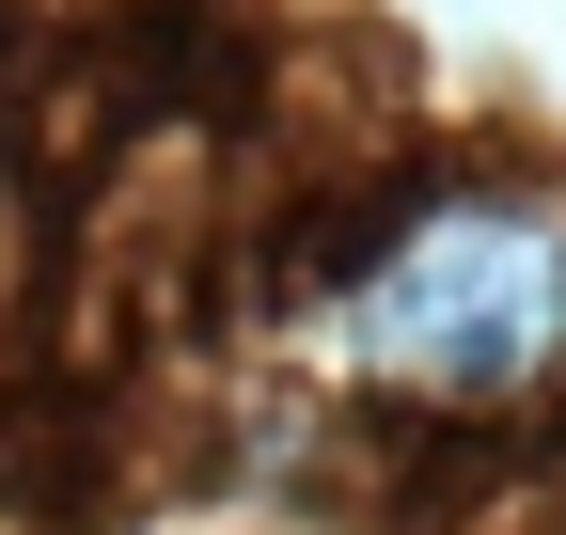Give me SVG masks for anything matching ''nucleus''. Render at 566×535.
Segmentation results:
<instances>
[{"label": "nucleus", "mask_w": 566, "mask_h": 535, "mask_svg": "<svg viewBox=\"0 0 566 535\" xmlns=\"http://www.w3.org/2000/svg\"><path fill=\"white\" fill-rule=\"evenodd\" d=\"M346 284H363V363L409 410H520L566 363V206L520 189H441L378 221Z\"/></svg>", "instance_id": "nucleus-1"}]
</instances>
